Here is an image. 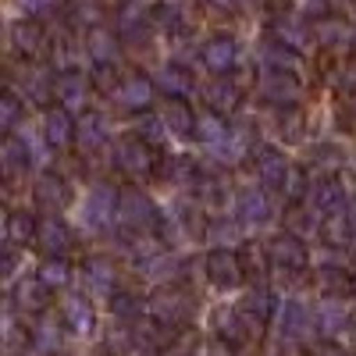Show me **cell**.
<instances>
[{"label":"cell","mask_w":356,"mask_h":356,"mask_svg":"<svg viewBox=\"0 0 356 356\" xmlns=\"http://www.w3.org/2000/svg\"><path fill=\"white\" fill-rule=\"evenodd\" d=\"M303 129H307V118H303V111L300 107H278V136H285V139H300L303 136Z\"/></svg>","instance_id":"obj_50"},{"label":"cell","mask_w":356,"mask_h":356,"mask_svg":"<svg viewBox=\"0 0 356 356\" xmlns=\"http://www.w3.org/2000/svg\"><path fill=\"white\" fill-rule=\"evenodd\" d=\"M36 232H40V218L33 211H8L4 218V239L15 246H29L36 243Z\"/></svg>","instance_id":"obj_37"},{"label":"cell","mask_w":356,"mask_h":356,"mask_svg":"<svg viewBox=\"0 0 356 356\" xmlns=\"http://www.w3.org/2000/svg\"><path fill=\"white\" fill-rule=\"evenodd\" d=\"M150 18L161 33L168 36H182L186 33V15H182V4H175V0H157L150 4Z\"/></svg>","instance_id":"obj_40"},{"label":"cell","mask_w":356,"mask_h":356,"mask_svg":"<svg viewBox=\"0 0 356 356\" xmlns=\"http://www.w3.org/2000/svg\"><path fill=\"white\" fill-rule=\"evenodd\" d=\"M0 168H4V178L8 182H15V178L29 175V168H33V150H29V143L22 136H8L4 146H0Z\"/></svg>","instance_id":"obj_27"},{"label":"cell","mask_w":356,"mask_h":356,"mask_svg":"<svg viewBox=\"0 0 356 356\" xmlns=\"http://www.w3.org/2000/svg\"><path fill=\"white\" fill-rule=\"evenodd\" d=\"M161 118H164V125H168V132L175 139H193L196 136V118L200 114L193 111V104L186 97H168Z\"/></svg>","instance_id":"obj_24"},{"label":"cell","mask_w":356,"mask_h":356,"mask_svg":"<svg viewBox=\"0 0 356 356\" xmlns=\"http://www.w3.org/2000/svg\"><path fill=\"white\" fill-rule=\"evenodd\" d=\"M257 89H260V97L267 104L292 107L296 100H300V93H303V82H300V75H296L292 68H264Z\"/></svg>","instance_id":"obj_7"},{"label":"cell","mask_w":356,"mask_h":356,"mask_svg":"<svg viewBox=\"0 0 356 356\" xmlns=\"http://www.w3.org/2000/svg\"><path fill=\"white\" fill-rule=\"evenodd\" d=\"M61 317L68 324V332H75V335H93L97 332V310L79 292H72V296L61 300Z\"/></svg>","instance_id":"obj_25"},{"label":"cell","mask_w":356,"mask_h":356,"mask_svg":"<svg viewBox=\"0 0 356 356\" xmlns=\"http://www.w3.org/2000/svg\"><path fill=\"white\" fill-rule=\"evenodd\" d=\"M307 203L314 207L317 214H339V211H346V207H349L346 182H342V178H335V175H321L317 182L310 186Z\"/></svg>","instance_id":"obj_14"},{"label":"cell","mask_w":356,"mask_h":356,"mask_svg":"<svg viewBox=\"0 0 356 356\" xmlns=\"http://www.w3.org/2000/svg\"><path fill=\"white\" fill-rule=\"evenodd\" d=\"M271 29H275V40H282V43H285V47H292L296 54H303V50H307V43L314 40V33H307V25H303V22H296L292 15L278 18Z\"/></svg>","instance_id":"obj_41"},{"label":"cell","mask_w":356,"mask_h":356,"mask_svg":"<svg viewBox=\"0 0 356 356\" xmlns=\"http://www.w3.org/2000/svg\"><path fill=\"white\" fill-rule=\"evenodd\" d=\"M114 100L122 104L125 111H136V114L150 111L154 100H157V82H154V75H143V72L125 75L122 82H118V89H114Z\"/></svg>","instance_id":"obj_10"},{"label":"cell","mask_w":356,"mask_h":356,"mask_svg":"<svg viewBox=\"0 0 356 356\" xmlns=\"http://www.w3.org/2000/svg\"><path fill=\"white\" fill-rule=\"evenodd\" d=\"M50 285H43L40 282V275L36 278H22L18 285H15V292H11V303H15V310H22V314H29V317H40V314H47L50 310Z\"/></svg>","instance_id":"obj_22"},{"label":"cell","mask_w":356,"mask_h":356,"mask_svg":"<svg viewBox=\"0 0 356 356\" xmlns=\"http://www.w3.org/2000/svg\"><path fill=\"white\" fill-rule=\"evenodd\" d=\"M22 111H25L22 97L15 93V89H4V97H0V129H4L8 136L22 125Z\"/></svg>","instance_id":"obj_48"},{"label":"cell","mask_w":356,"mask_h":356,"mask_svg":"<svg viewBox=\"0 0 356 356\" xmlns=\"http://www.w3.org/2000/svg\"><path fill=\"white\" fill-rule=\"evenodd\" d=\"M122 36H118V29H104V25H97V29H89L86 33V40H82V50H86V57L89 61H118V54H122Z\"/></svg>","instance_id":"obj_28"},{"label":"cell","mask_w":356,"mask_h":356,"mask_svg":"<svg viewBox=\"0 0 356 356\" xmlns=\"http://www.w3.org/2000/svg\"><path fill=\"white\" fill-rule=\"evenodd\" d=\"M161 178H164V182H171V186H200L203 171H200L196 157L171 154L168 161H161Z\"/></svg>","instance_id":"obj_33"},{"label":"cell","mask_w":356,"mask_h":356,"mask_svg":"<svg viewBox=\"0 0 356 356\" xmlns=\"http://www.w3.org/2000/svg\"><path fill=\"white\" fill-rule=\"evenodd\" d=\"M196 193H200V203H207V207H225L228 196H232L228 178H221V175H203Z\"/></svg>","instance_id":"obj_45"},{"label":"cell","mask_w":356,"mask_h":356,"mask_svg":"<svg viewBox=\"0 0 356 356\" xmlns=\"http://www.w3.org/2000/svg\"><path fill=\"white\" fill-rule=\"evenodd\" d=\"M114 29L125 43H146L150 40V29H157V25H154L150 11H143V4H118L114 8Z\"/></svg>","instance_id":"obj_15"},{"label":"cell","mask_w":356,"mask_h":356,"mask_svg":"<svg viewBox=\"0 0 356 356\" xmlns=\"http://www.w3.org/2000/svg\"><path fill=\"white\" fill-rule=\"evenodd\" d=\"M118 193L122 189H114V186H93L86 193V203H82V225L89 232H107L118 218Z\"/></svg>","instance_id":"obj_6"},{"label":"cell","mask_w":356,"mask_h":356,"mask_svg":"<svg viewBox=\"0 0 356 356\" xmlns=\"http://www.w3.org/2000/svg\"><path fill=\"white\" fill-rule=\"evenodd\" d=\"M353 221H349V214L346 211H339V214H324V221H321V239H324V246L328 250H342V246H349L353 243Z\"/></svg>","instance_id":"obj_38"},{"label":"cell","mask_w":356,"mask_h":356,"mask_svg":"<svg viewBox=\"0 0 356 356\" xmlns=\"http://www.w3.org/2000/svg\"><path fill=\"white\" fill-rule=\"evenodd\" d=\"M310 175H307V168H300V164H292L289 168V178H285V186H282V196H285V203H303L307 196H310Z\"/></svg>","instance_id":"obj_46"},{"label":"cell","mask_w":356,"mask_h":356,"mask_svg":"<svg viewBox=\"0 0 356 356\" xmlns=\"http://www.w3.org/2000/svg\"><path fill=\"white\" fill-rule=\"evenodd\" d=\"M61 11H65L68 25L79 29V33H89V29L104 25V18H107V4H104V0H65Z\"/></svg>","instance_id":"obj_31"},{"label":"cell","mask_w":356,"mask_h":356,"mask_svg":"<svg viewBox=\"0 0 356 356\" xmlns=\"http://www.w3.org/2000/svg\"><path fill=\"white\" fill-rule=\"evenodd\" d=\"M82 282L89 292H97V296H111L114 285H118V267L111 257H86L82 264Z\"/></svg>","instance_id":"obj_29"},{"label":"cell","mask_w":356,"mask_h":356,"mask_svg":"<svg viewBox=\"0 0 356 356\" xmlns=\"http://www.w3.org/2000/svg\"><path fill=\"white\" fill-rule=\"evenodd\" d=\"M15 267H18V246L8 243V246H4V271H0V275L11 278V275H15Z\"/></svg>","instance_id":"obj_56"},{"label":"cell","mask_w":356,"mask_h":356,"mask_svg":"<svg viewBox=\"0 0 356 356\" xmlns=\"http://www.w3.org/2000/svg\"><path fill=\"white\" fill-rule=\"evenodd\" d=\"M260 57H264V68H292L300 54H296L292 47H285L282 40H267L264 50H260Z\"/></svg>","instance_id":"obj_49"},{"label":"cell","mask_w":356,"mask_h":356,"mask_svg":"<svg viewBox=\"0 0 356 356\" xmlns=\"http://www.w3.org/2000/svg\"><path fill=\"white\" fill-rule=\"evenodd\" d=\"M200 65L211 75H232L239 65V43L232 36H211L200 47Z\"/></svg>","instance_id":"obj_13"},{"label":"cell","mask_w":356,"mask_h":356,"mask_svg":"<svg viewBox=\"0 0 356 356\" xmlns=\"http://www.w3.org/2000/svg\"><path fill=\"white\" fill-rule=\"evenodd\" d=\"M228 132H232L228 118L207 107V111L196 118V136H193V139H196L200 146H207V154H218L221 146H225V139H228Z\"/></svg>","instance_id":"obj_26"},{"label":"cell","mask_w":356,"mask_h":356,"mask_svg":"<svg viewBox=\"0 0 356 356\" xmlns=\"http://www.w3.org/2000/svg\"><path fill=\"white\" fill-rule=\"evenodd\" d=\"M203 271H207V282L214 289H239L246 282V267H243V257L239 250H228V246H214L203 260Z\"/></svg>","instance_id":"obj_4"},{"label":"cell","mask_w":356,"mask_h":356,"mask_svg":"<svg viewBox=\"0 0 356 356\" xmlns=\"http://www.w3.org/2000/svg\"><path fill=\"white\" fill-rule=\"evenodd\" d=\"M342 4H356V0H342Z\"/></svg>","instance_id":"obj_61"},{"label":"cell","mask_w":356,"mask_h":356,"mask_svg":"<svg viewBox=\"0 0 356 356\" xmlns=\"http://www.w3.org/2000/svg\"><path fill=\"white\" fill-rule=\"evenodd\" d=\"M317 289L324 296H332V300H349V296L356 292V278L342 264H324L317 271Z\"/></svg>","instance_id":"obj_32"},{"label":"cell","mask_w":356,"mask_h":356,"mask_svg":"<svg viewBox=\"0 0 356 356\" xmlns=\"http://www.w3.org/2000/svg\"><path fill=\"white\" fill-rule=\"evenodd\" d=\"M79 136V118L68 111V107H47V118H43V139L47 146H54V150H68V146L75 143Z\"/></svg>","instance_id":"obj_16"},{"label":"cell","mask_w":356,"mask_h":356,"mask_svg":"<svg viewBox=\"0 0 356 356\" xmlns=\"http://www.w3.org/2000/svg\"><path fill=\"white\" fill-rule=\"evenodd\" d=\"M203 89V104L211 107V111H218V114H225V118H232L235 111L243 107V100H246V89L235 82L232 75H214L207 86H200Z\"/></svg>","instance_id":"obj_11"},{"label":"cell","mask_w":356,"mask_h":356,"mask_svg":"<svg viewBox=\"0 0 356 356\" xmlns=\"http://www.w3.org/2000/svg\"><path fill=\"white\" fill-rule=\"evenodd\" d=\"M54 79H57V75H50L47 68H25V97L33 100L36 107H50V104L57 100Z\"/></svg>","instance_id":"obj_39"},{"label":"cell","mask_w":356,"mask_h":356,"mask_svg":"<svg viewBox=\"0 0 356 356\" xmlns=\"http://www.w3.org/2000/svg\"><path fill=\"white\" fill-rule=\"evenodd\" d=\"M61 328H68L65 317H54L50 310L36 317V324L29 328V339H33V346L40 353H57L61 349Z\"/></svg>","instance_id":"obj_35"},{"label":"cell","mask_w":356,"mask_h":356,"mask_svg":"<svg viewBox=\"0 0 356 356\" xmlns=\"http://www.w3.org/2000/svg\"><path fill=\"white\" fill-rule=\"evenodd\" d=\"M275 310H278V300L271 296V289H264V285H253L250 292H246V300L239 303V314H243V321H246V328H250V335L257 332H264V324L275 317Z\"/></svg>","instance_id":"obj_17"},{"label":"cell","mask_w":356,"mask_h":356,"mask_svg":"<svg viewBox=\"0 0 356 356\" xmlns=\"http://www.w3.org/2000/svg\"><path fill=\"white\" fill-rule=\"evenodd\" d=\"M239 257H243V267H246V275H264V267L271 264V257H267V250H260L257 243H246V246L239 250Z\"/></svg>","instance_id":"obj_53"},{"label":"cell","mask_w":356,"mask_h":356,"mask_svg":"<svg viewBox=\"0 0 356 356\" xmlns=\"http://www.w3.org/2000/svg\"><path fill=\"white\" fill-rule=\"evenodd\" d=\"M43 43H47V33H43L40 18L22 15V18H15V22H11V47H15V54H18V57L33 61V57L43 50Z\"/></svg>","instance_id":"obj_23"},{"label":"cell","mask_w":356,"mask_h":356,"mask_svg":"<svg viewBox=\"0 0 356 356\" xmlns=\"http://www.w3.org/2000/svg\"><path fill=\"white\" fill-rule=\"evenodd\" d=\"M114 168L122 171V175H129V178H150V175L161 171L157 146L146 143L139 132L118 139V146H114Z\"/></svg>","instance_id":"obj_2"},{"label":"cell","mask_w":356,"mask_h":356,"mask_svg":"<svg viewBox=\"0 0 356 356\" xmlns=\"http://www.w3.org/2000/svg\"><path fill=\"white\" fill-rule=\"evenodd\" d=\"M111 122H107V114H100V111H82L79 114V136H75V143H79V150L82 154H100L104 146L111 143Z\"/></svg>","instance_id":"obj_20"},{"label":"cell","mask_w":356,"mask_h":356,"mask_svg":"<svg viewBox=\"0 0 356 356\" xmlns=\"http://www.w3.org/2000/svg\"><path fill=\"white\" fill-rule=\"evenodd\" d=\"M54 93H57V104L68 107L72 114H82L89 111V93H93V79H89L82 68H61L54 79Z\"/></svg>","instance_id":"obj_9"},{"label":"cell","mask_w":356,"mask_h":356,"mask_svg":"<svg viewBox=\"0 0 356 356\" xmlns=\"http://www.w3.org/2000/svg\"><path fill=\"white\" fill-rule=\"evenodd\" d=\"M267 257H271V267H278V271L285 275H300L310 267V250L303 243V235L296 232H278L271 243H267Z\"/></svg>","instance_id":"obj_5"},{"label":"cell","mask_w":356,"mask_h":356,"mask_svg":"<svg viewBox=\"0 0 356 356\" xmlns=\"http://www.w3.org/2000/svg\"><path fill=\"white\" fill-rule=\"evenodd\" d=\"M61 4H65V0H18L22 15H29V18H47V15H54Z\"/></svg>","instance_id":"obj_54"},{"label":"cell","mask_w":356,"mask_h":356,"mask_svg":"<svg viewBox=\"0 0 356 356\" xmlns=\"http://www.w3.org/2000/svg\"><path fill=\"white\" fill-rule=\"evenodd\" d=\"M118 221L132 235H150L161 228V211L139 186H122V193H118Z\"/></svg>","instance_id":"obj_1"},{"label":"cell","mask_w":356,"mask_h":356,"mask_svg":"<svg viewBox=\"0 0 356 356\" xmlns=\"http://www.w3.org/2000/svg\"><path fill=\"white\" fill-rule=\"evenodd\" d=\"M33 200L40 207H47V211H65V207L72 203V186H68V178L61 171H43L36 175V182H33Z\"/></svg>","instance_id":"obj_18"},{"label":"cell","mask_w":356,"mask_h":356,"mask_svg":"<svg viewBox=\"0 0 356 356\" xmlns=\"http://www.w3.org/2000/svg\"><path fill=\"white\" fill-rule=\"evenodd\" d=\"M89 79H93V89H97V93L114 97L118 82H122L125 75H118V61H93V68H89Z\"/></svg>","instance_id":"obj_47"},{"label":"cell","mask_w":356,"mask_h":356,"mask_svg":"<svg viewBox=\"0 0 356 356\" xmlns=\"http://www.w3.org/2000/svg\"><path fill=\"white\" fill-rule=\"evenodd\" d=\"M146 310H150L154 324L178 332V328H182V324H189V317H193V296L182 292V289H175V285H171V289H157V292L150 296V303H146Z\"/></svg>","instance_id":"obj_3"},{"label":"cell","mask_w":356,"mask_h":356,"mask_svg":"<svg viewBox=\"0 0 356 356\" xmlns=\"http://www.w3.org/2000/svg\"><path fill=\"white\" fill-rule=\"evenodd\" d=\"M235 218H239L243 225L250 228H260L275 218V203L271 196H267V189H243L239 196H235Z\"/></svg>","instance_id":"obj_19"},{"label":"cell","mask_w":356,"mask_h":356,"mask_svg":"<svg viewBox=\"0 0 356 356\" xmlns=\"http://www.w3.org/2000/svg\"><path fill=\"white\" fill-rule=\"evenodd\" d=\"M136 132H139L146 143L161 146V143H164V136H168V125H164V118H161V114L143 111V114H139V122H136Z\"/></svg>","instance_id":"obj_51"},{"label":"cell","mask_w":356,"mask_h":356,"mask_svg":"<svg viewBox=\"0 0 356 356\" xmlns=\"http://www.w3.org/2000/svg\"><path fill=\"white\" fill-rule=\"evenodd\" d=\"M72 57H75V47H72L65 36H61V40H54V65L61 61L65 68H75V65H72Z\"/></svg>","instance_id":"obj_55"},{"label":"cell","mask_w":356,"mask_h":356,"mask_svg":"<svg viewBox=\"0 0 356 356\" xmlns=\"http://www.w3.org/2000/svg\"><path fill=\"white\" fill-rule=\"evenodd\" d=\"M40 282L43 285H50V289H68L72 285V260L68 257H47L43 264H40Z\"/></svg>","instance_id":"obj_43"},{"label":"cell","mask_w":356,"mask_h":356,"mask_svg":"<svg viewBox=\"0 0 356 356\" xmlns=\"http://www.w3.org/2000/svg\"><path fill=\"white\" fill-rule=\"evenodd\" d=\"M207 4H211V11H235V4H239V0H207Z\"/></svg>","instance_id":"obj_58"},{"label":"cell","mask_w":356,"mask_h":356,"mask_svg":"<svg viewBox=\"0 0 356 356\" xmlns=\"http://www.w3.org/2000/svg\"><path fill=\"white\" fill-rule=\"evenodd\" d=\"M346 214H349V221H353V232H356V200L346 207Z\"/></svg>","instance_id":"obj_59"},{"label":"cell","mask_w":356,"mask_h":356,"mask_svg":"<svg viewBox=\"0 0 356 356\" xmlns=\"http://www.w3.org/2000/svg\"><path fill=\"white\" fill-rule=\"evenodd\" d=\"M36 246H40L47 257H68V250L75 246V235H72V228H68L61 218L50 214V218H40Z\"/></svg>","instance_id":"obj_21"},{"label":"cell","mask_w":356,"mask_h":356,"mask_svg":"<svg viewBox=\"0 0 356 356\" xmlns=\"http://www.w3.org/2000/svg\"><path fill=\"white\" fill-rule=\"evenodd\" d=\"M207 356H235V346H232V342H225V339H218L211 349H207Z\"/></svg>","instance_id":"obj_57"},{"label":"cell","mask_w":356,"mask_h":356,"mask_svg":"<svg viewBox=\"0 0 356 356\" xmlns=\"http://www.w3.org/2000/svg\"><path fill=\"white\" fill-rule=\"evenodd\" d=\"M107 307H111V314L118 317V321H136V317H143V300L136 292H129V289H114L111 296H107Z\"/></svg>","instance_id":"obj_44"},{"label":"cell","mask_w":356,"mask_h":356,"mask_svg":"<svg viewBox=\"0 0 356 356\" xmlns=\"http://www.w3.org/2000/svg\"><path fill=\"white\" fill-rule=\"evenodd\" d=\"M154 82L164 97H189L196 82H193V72L182 65V61H164L157 72H154Z\"/></svg>","instance_id":"obj_30"},{"label":"cell","mask_w":356,"mask_h":356,"mask_svg":"<svg viewBox=\"0 0 356 356\" xmlns=\"http://www.w3.org/2000/svg\"><path fill=\"white\" fill-rule=\"evenodd\" d=\"M314 43H321L328 54H349L353 43H356V25H349L342 15H328L314 22Z\"/></svg>","instance_id":"obj_12"},{"label":"cell","mask_w":356,"mask_h":356,"mask_svg":"<svg viewBox=\"0 0 356 356\" xmlns=\"http://www.w3.org/2000/svg\"><path fill=\"white\" fill-rule=\"evenodd\" d=\"M314 168H317L321 175H335V171L342 168V154L332 150L328 143H321V146H314Z\"/></svg>","instance_id":"obj_52"},{"label":"cell","mask_w":356,"mask_h":356,"mask_svg":"<svg viewBox=\"0 0 356 356\" xmlns=\"http://www.w3.org/2000/svg\"><path fill=\"white\" fill-rule=\"evenodd\" d=\"M214 328H218V335H221L225 342H232V346H239V342L250 339V328H246V321H243L239 310H218V314H214Z\"/></svg>","instance_id":"obj_42"},{"label":"cell","mask_w":356,"mask_h":356,"mask_svg":"<svg viewBox=\"0 0 356 356\" xmlns=\"http://www.w3.org/2000/svg\"><path fill=\"white\" fill-rule=\"evenodd\" d=\"M346 324H349V314L342 310V300H332V296H324L321 307L314 310V328L324 335V339H335L346 332Z\"/></svg>","instance_id":"obj_34"},{"label":"cell","mask_w":356,"mask_h":356,"mask_svg":"<svg viewBox=\"0 0 356 356\" xmlns=\"http://www.w3.org/2000/svg\"><path fill=\"white\" fill-rule=\"evenodd\" d=\"M310 324H314V314L307 310V303L285 300V303L278 307V332H282V339H300Z\"/></svg>","instance_id":"obj_36"},{"label":"cell","mask_w":356,"mask_h":356,"mask_svg":"<svg viewBox=\"0 0 356 356\" xmlns=\"http://www.w3.org/2000/svg\"><path fill=\"white\" fill-rule=\"evenodd\" d=\"M250 164H253L257 182H260L267 193H282L292 161L278 150V146H260V150H253V154H250Z\"/></svg>","instance_id":"obj_8"},{"label":"cell","mask_w":356,"mask_h":356,"mask_svg":"<svg viewBox=\"0 0 356 356\" xmlns=\"http://www.w3.org/2000/svg\"><path fill=\"white\" fill-rule=\"evenodd\" d=\"M346 335H353V339H356V314H353V317H349V324H346Z\"/></svg>","instance_id":"obj_60"}]
</instances>
